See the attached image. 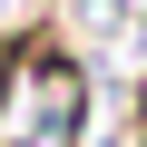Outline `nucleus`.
<instances>
[{
	"mask_svg": "<svg viewBox=\"0 0 147 147\" xmlns=\"http://www.w3.org/2000/svg\"><path fill=\"white\" fill-rule=\"evenodd\" d=\"M79 118H88L79 59H59L49 39L0 49V147H79Z\"/></svg>",
	"mask_w": 147,
	"mask_h": 147,
	"instance_id": "nucleus-1",
	"label": "nucleus"
}]
</instances>
